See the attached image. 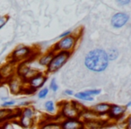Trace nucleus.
<instances>
[{
	"instance_id": "473e14b6",
	"label": "nucleus",
	"mask_w": 131,
	"mask_h": 129,
	"mask_svg": "<svg viewBox=\"0 0 131 129\" xmlns=\"http://www.w3.org/2000/svg\"><path fill=\"white\" fill-rule=\"evenodd\" d=\"M125 107L127 108V109H129V108L131 107V101H128V102H127V105H126Z\"/></svg>"
},
{
	"instance_id": "9b49d317",
	"label": "nucleus",
	"mask_w": 131,
	"mask_h": 129,
	"mask_svg": "<svg viewBox=\"0 0 131 129\" xmlns=\"http://www.w3.org/2000/svg\"><path fill=\"white\" fill-rule=\"evenodd\" d=\"M15 64L8 62V63L3 65L0 67V75H2V77L4 78L5 81H8L9 79H11L12 77L15 76Z\"/></svg>"
},
{
	"instance_id": "f3484780",
	"label": "nucleus",
	"mask_w": 131,
	"mask_h": 129,
	"mask_svg": "<svg viewBox=\"0 0 131 129\" xmlns=\"http://www.w3.org/2000/svg\"><path fill=\"white\" fill-rule=\"evenodd\" d=\"M21 116H24V118L35 120V118H36V110H35V109L32 106L23 108V109H21Z\"/></svg>"
},
{
	"instance_id": "a211bd4d",
	"label": "nucleus",
	"mask_w": 131,
	"mask_h": 129,
	"mask_svg": "<svg viewBox=\"0 0 131 129\" xmlns=\"http://www.w3.org/2000/svg\"><path fill=\"white\" fill-rule=\"evenodd\" d=\"M39 129H61L60 121H44L39 124Z\"/></svg>"
},
{
	"instance_id": "f8f14e48",
	"label": "nucleus",
	"mask_w": 131,
	"mask_h": 129,
	"mask_svg": "<svg viewBox=\"0 0 131 129\" xmlns=\"http://www.w3.org/2000/svg\"><path fill=\"white\" fill-rule=\"evenodd\" d=\"M110 108H111V104L108 103V102H100V103H97L95 105L92 106V108L90 109L99 116V118H102V116H107L108 112L110 110Z\"/></svg>"
},
{
	"instance_id": "72a5a7b5",
	"label": "nucleus",
	"mask_w": 131,
	"mask_h": 129,
	"mask_svg": "<svg viewBox=\"0 0 131 129\" xmlns=\"http://www.w3.org/2000/svg\"><path fill=\"white\" fill-rule=\"evenodd\" d=\"M4 82H5L4 78H3V77H2V75H0V84H3V83H4Z\"/></svg>"
},
{
	"instance_id": "0eeeda50",
	"label": "nucleus",
	"mask_w": 131,
	"mask_h": 129,
	"mask_svg": "<svg viewBox=\"0 0 131 129\" xmlns=\"http://www.w3.org/2000/svg\"><path fill=\"white\" fill-rule=\"evenodd\" d=\"M127 109L125 106L118 105V104H111V108L107 114V119L112 121H118L125 116Z\"/></svg>"
},
{
	"instance_id": "a878e982",
	"label": "nucleus",
	"mask_w": 131,
	"mask_h": 129,
	"mask_svg": "<svg viewBox=\"0 0 131 129\" xmlns=\"http://www.w3.org/2000/svg\"><path fill=\"white\" fill-rule=\"evenodd\" d=\"M10 16L7 15H0V30L2 29L6 24L7 22L9 21Z\"/></svg>"
},
{
	"instance_id": "dca6fc26",
	"label": "nucleus",
	"mask_w": 131,
	"mask_h": 129,
	"mask_svg": "<svg viewBox=\"0 0 131 129\" xmlns=\"http://www.w3.org/2000/svg\"><path fill=\"white\" fill-rule=\"evenodd\" d=\"M107 122L108 119L104 120L102 118H100V119H97L91 122H84V129H101L105 126Z\"/></svg>"
},
{
	"instance_id": "1a4fd4ad",
	"label": "nucleus",
	"mask_w": 131,
	"mask_h": 129,
	"mask_svg": "<svg viewBox=\"0 0 131 129\" xmlns=\"http://www.w3.org/2000/svg\"><path fill=\"white\" fill-rule=\"evenodd\" d=\"M129 21V15L124 12H117L111 16V24L114 29H120L124 27Z\"/></svg>"
},
{
	"instance_id": "2f4dec72",
	"label": "nucleus",
	"mask_w": 131,
	"mask_h": 129,
	"mask_svg": "<svg viewBox=\"0 0 131 129\" xmlns=\"http://www.w3.org/2000/svg\"><path fill=\"white\" fill-rule=\"evenodd\" d=\"M126 123H127V125H126L125 129H130V122H129V118H128V119H127V121L126 122Z\"/></svg>"
},
{
	"instance_id": "c85d7f7f",
	"label": "nucleus",
	"mask_w": 131,
	"mask_h": 129,
	"mask_svg": "<svg viewBox=\"0 0 131 129\" xmlns=\"http://www.w3.org/2000/svg\"><path fill=\"white\" fill-rule=\"evenodd\" d=\"M130 0H117L116 1V3L118 5V6H127V5H129L130 4Z\"/></svg>"
},
{
	"instance_id": "393cba45",
	"label": "nucleus",
	"mask_w": 131,
	"mask_h": 129,
	"mask_svg": "<svg viewBox=\"0 0 131 129\" xmlns=\"http://www.w3.org/2000/svg\"><path fill=\"white\" fill-rule=\"evenodd\" d=\"M15 105H16V100H8L1 104V108H4V109H10V108L13 107V106H15Z\"/></svg>"
},
{
	"instance_id": "39448f33",
	"label": "nucleus",
	"mask_w": 131,
	"mask_h": 129,
	"mask_svg": "<svg viewBox=\"0 0 131 129\" xmlns=\"http://www.w3.org/2000/svg\"><path fill=\"white\" fill-rule=\"evenodd\" d=\"M58 112H59V116L63 119L80 118L81 110L77 107L75 100L60 102Z\"/></svg>"
},
{
	"instance_id": "bb28decb",
	"label": "nucleus",
	"mask_w": 131,
	"mask_h": 129,
	"mask_svg": "<svg viewBox=\"0 0 131 129\" xmlns=\"http://www.w3.org/2000/svg\"><path fill=\"white\" fill-rule=\"evenodd\" d=\"M49 89H50L51 91H53V92H57L58 90V84H57L56 82V79L55 78H52L50 81V84H49Z\"/></svg>"
},
{
	"instance_id": "f257e3e1",
	"label": "nucleus",
	"mask_w": 131,
	"mask_h": 129,
	"mask_svg": "<svg viewBox=\"0 0 131 129\" xmlns=\"http://www.w3.org/2000/svg\"><path fill=\"white\" fill-rule=\"evenodd\" d=\"M84 66L89 71L102 73L109 66V60L106 51L102 49H94L90 50L84 56Z\"/></svg>"
},
{
	"instance_id": "aec40b11",
	"label": "nucleus",
	"mask_w": 131,
	"mask_h": 129,
	"mask_svg": "<svg viewBox=\"0 0 131 129\" xmlns=\"http://www.w3.org/2000/svg\"><path fill=\"white\" fill-rule=\"evenodd\" d=\"M74 96L77 100H84V101H93L94 100V98L89 96L85 91H79V92L75 93Z\"/></svg>"
},
{
	"instance_id": "cd10ccee",
	"label": "nucleus",
	"mask_w": 131,
	"mask_h": 129,
	"mask_svg": "<svg viewBox=\"0 0 131 129\" xmlns=\"http://www.w3.org/2000/svg\"><path fill=\"white\" fill-rule=\"evenodd\" d=\"M29 106H31V101H30V100H23V101L18 103V107L20 108V109L29 107Z\"/></svg>"
},
{
	"instance_id": "4468645a",
	"label": "nucleus",
	"mask_w": 131,
	"mask_h": 129,
	"mask_svg": "<svg viewBox=\"0 0 131 129\" xmlns=\"http://www.w3.org/2000/svg\"><path fill=\"white\" fill-rule=\"evenodd\" d=\"M101 118H99L91 109H87V108H84L82 111H81L80 114V119L83 122H91L94 121V120L100 119Z\"/></svg>"
},
{
	"instance_id": "b1692460",
	"label": "nucleus",
	"mask_w": 131,
	"mask_h": 129,
	"mask_svg": "<svg viewBox=\"0 0 131 129\" xmlns=\"http://www.w3.org/2000/svg\"><path fill=\"white\" fill-rule=\"evenodd\" d=\"M86 93H87L89 96L91 97H95V96H99V95L101 94V92H102V90L101 89H90V90H86V91H84Z\"/></svg>"
},
{
	"instance_id": "ddd939ff",
	"label": "nucleus",
	"mask_w": 131,
	"mask_h": 129,
	"mask_svg": "<svg viewBox=\"0 0 131 129\" xmlns=\"http://www.w3.org/2000/svg\"><path fill=\"white\" fill-rule=\"evenodd\" d=\"M16 109H12L0 108V125H1V124L5 123L12 118H16Z\"/></svg>"
},
{
	"instance_id": "f704fd0d",
	"label": "nucleus",
	"mask_w": 131,
	"mask_h": 129,
	"mask_svg": "<svg viewBox=\"0 0 131 129\" xmlns=\"http://www.w3.org/2000/svg\"><path fill=\"white\" fill-rule=\"evenodd\" d=\"M1 100L5 102V101H6V100H8V98H7V97H3V98H1Z\"/></svg>"
},
{
	"instance_id": "f03ea898",
	"label": "nucleus",
	"mask_w": 131,
	"mask_h": 129,
	"mask_svg": "<svg viewBox=\"0 0 131 129\" xmlns=\"http://www.w3.org/2000/svg\"><path fill=\"white\" fill-rule=\"evenodd\" d=\"M37 54H39L38 51L33 48L28 47L25 45H19L15 48L11 53L9 56V62L13 64L22 63V62H27L31 59V57H34Z\"/></svg>"
},
{
	"instance_id": "9d476101",
	"label": "nucleus",
	"mask_w": 131,
	"mask_h": 129,
	"mask_svg": "<svg viewBox=\"0 0 131 129\" xmlns=\"http://www.w3.org/2000/svg\"><path fill=\"white\" fill-rule=\"evenodd\" d=\"M60 125L61 129H84V124L80 118L62 119Z\"/></svg>"
},
{
	"instance_id": "423d86ee",
	"label": "nucleus",
	"mask_w": 131,
	"mask_h": 129,
	"mask_svg": "<svg viewBox=\"0 0 131 129\" xmlns=\"http://www.w3.org/2000/svg\"><path fill=\"white\" fill-rule=\"evenodd\" d=\"M47 81H48V75H46V73L40 71L32 78H31L29 81H27L25 83V85L28 89H30L32 92H34L38 89H41Z\"/></svg>"
},
{
	"instance_id": "c756f323",
	"label": "nucleus",
	"mask_w": 131,
	"mask_h": 129,
	"mask_svg": "<svg viewBox=\"0 0 131 129\" xmlns=\"http://www.w3.org/2000/svg\"><path fill=\"white\" fill-rule=\"evenodd\" d=\"M70 34H72V31H70V30H68V31H63L61 34H59V36H58V39L60 40V39L66 38L67 36H69Z\"/></svg>"
},
{
	"instance_id": "6e6552de",
	"label": "nucleus",
	"mask_w": 131,
	"mask_h": 129,
	"mask_svg": "<svg viewBox=\"0 0 131 129\" xmlns=\"http://www.w3.org/2000/svg\"><path fill=\"white\" fill-rule=\"evenodd\" d=\"M6 82H7L8 88H9V91L12 94L18 95L21 94V93H24L25 84L20 78H18V77L15 75V76L12 77L11 79H9Z\"/></svg>"
},
{
	"instance_id": "c9c22d12",
	"label": "nucleus",
	"mask_w": 131,
	"mask_h": 129,
	"mask_svg": "<svg viewBox=\"0 0 131 129\" xmlns=\"http://www.w3.org/2000/svg\"><path fill=\"white\" fill-rule=\"evenodd\" d=\"M0 129H4V127H3L2 125H0Z\"/></svg>"
},
{
	"instance_id": "412c9836",
	"label": "nucleus",
	"mask_w": 131,
	"mask_h": 129,
	"mask_svg": "<svg viewBox=\"0 0 131 129\" xmlns=\"http://www.w3.org/2000/svg\"><path fill=\"white\" fill-rule=\"evenodd\" d=\"M44 109L49 114H54L56 112V105H55V102L53 100H47L44 104Z\"/></svg>"
},
{
	"instance_id": "6ab92c4d",
	"label": "nucleus",
	"mask_w": 131,
	"mask_h": 129,
	"mask_svg": "<svg viewBox=\"0 0 131 129\" xmlns=\"http://www.w3.org/2000/svg\"><path fill=\"white\" fill-rule=\"evenodd\" d=\"M18 124L24 129H29L34 126L35 120L30 119V118H24V116H20L18 119Z\"/></svg>"
},
{
	"instance_id": "5701e85b",
	"label": "nucleus",
	"mask_w": 131,
	"mask_h": 129,
	"mask_svg": "<svg viewBox=\"0 0 131 129\" xmlns=\"http://www.w3.org/2000/svg\"><path fill=\"white\" fill-rule=\"evenodd\" d=\"M49 89L48 87H42L41 89L38 91V93H37L38 99H40V100H43V99L47 98L48 94H49Z\"/></svg>"
},
{
	"instance_id": "20e7f679",
	"label": "nucleus",
	"mask_w": 131,
	"mask_h": 129,
	"mask_svg": "<svg viewBox=\"0 0 131 129\" xmlns=\"http://www.w3.org/2000/svg\"><path fill=\"white\" fill-rule=\"evenodd\" d=\"M79 40V35L77 34H70L69 36H67L66 38L60 39L57 43L54 44L52 47V50L55 52L58 51H66V52L73 53L74 49H75L77 45V42Z\"/></svg>"
},
{
	"instance_id": "2eb2a0df",
	"label": "nucleus",
	"mask_w": 131,
	"mask_h": 129,
	"mask_svg": "<svg viewBox=\"0 0 131 129\" xmlns=\"http://www.w3.org/2000/svg\"><path fill=\"white\" fill-rule=\"evenodd\" d=\"M55 54V51L52 50V49H49L48 50L46 53L42 54L41 56H39L38 58V63L40 66H44V67H47L48 65L49 64V62L51 61L53 56Z\"/></svg>"
},
{
	"instance_id": "4be33fe9",
	"label": "nucleus",
	"mask_w": 131,
	"mask_h": 129,
	"mask_svg": "<svg viewBox=\"0 0 131 129\" xmlns=\"http://www.w3.org/2000/svg\"><path fill=\"white\" fill-rule=\"evenodd\" d=\"M106 54H107V57H108V60L110 61H114L118 58V51L117 49H110L108 51H106Z\"/></svg>"
},
{
	"instance_id": "7ed1b4c3",
	"label": "nucleus",
	"mask_w": 131,
	"mask_h": 129,
	"mask_svg": "<svg viewBox=\"0 0 131 129\" xmlns=\"http://www.w3.org/2000/svg\"><path fill=\"white\" fill-rule=\"evenodd\" d=\"M71 55L72 53L66 52V51L55 52L51 61L46 67V75L57 73L58 70L61 69L65 66V64L68 61V59L71 57Z\"/></svg>"
},
{
	"instance_id": "7c9ffc66",
	"label": "nucleus",
	"mask_w": 131,
	"mask_h": 129,
	"mask_svg": "<svg viewBox=\"0 0 131 129\" xmlns=\"http://www.w3.org/2000/svg\"><path fill=\"white\" fill-rule=\"evenodd\" d=\"M63 93H64L65 95H68V96H74V94H75V92H74L73 90H70V89L65 90Z\"/></svg>"
}]
</instances>
